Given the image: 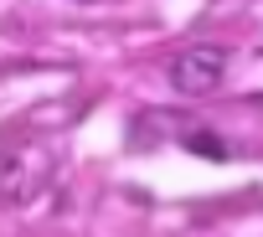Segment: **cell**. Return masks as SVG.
I'll list each match as a JSON object with an SVG mask.
<instances>
[{
  "mask_svg": "<svg viewBox=\"0 0 263 237\" xmlns=\"http://www.w3.org/2000/svg\"><path fill=\"white\" fill-rule=\"evenodd\" d=\"M52 175H57V150L52 145H21L0 165V201L6 206H31V201L47 196Z\"/></svg>",
  "mask_w": 263,
  "mask_h": 237,
  "instance_id": "1",
  "label": "cell"
},
{
  "mask_svg": "<svg viewBox=\"0 0 263 237\" xmlns=\"http://www.w3.org/2000/svg\"><path fill=\"white\" fill-rule=\"evenodd\" d=\"M227 67H232V57H227V47H217V42H196V47H181L176 57H171V88L176 93H186V98H206V93H217L222 83H227Z\"/></svg>",
  "mask_w": 263,
  "mask_h": 237,
  "instance_id": "2",
  "label": "cell"
}]
</instances>
